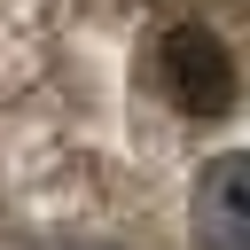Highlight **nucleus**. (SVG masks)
I'll list each match as a JSON object with an SVG mask.
<instances>
[{
	"mask_svg": "<svg viewBox=\"0 0 250 250\" xmlns=\"http://www.w3.org/2000/svg\"><path fill=\"white\" fill-rule=\"evenodd\" d=\"M156 86L172 94L180 117H227L234 109V62L203 23H172L156 39Z\"/></svg>",
	"mask_w": 250,
	"mask_h": 250,
	"instance_id": "nucleus-1",
	"label": "nucleus"
},
{
	"mask_svg": "<svg viewBox=\"0 0 250 250\" xmlns=\"http://www.w3.org/2000/svg\"><path fill=\"white\" fill-rule=\"evenodd\" d=\"M195 242L203 250H250V148H227L195 172Z\"/></svg>",
	"mask_w": 250,
	"mask_h": 250,
	"instance_id": "nucleus-2",
	"label": "nucleus"
}]
</instances>
